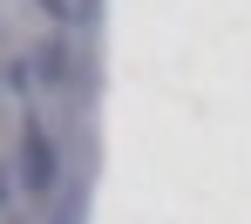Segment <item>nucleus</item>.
Segmentation results:
<instances>
[{
	"label": "nucleus",
	"instance_id": "obj_3",
	"mask_svg": "<svg viewBox=\"0 0 251 224\" xmlns=\"http://www.w3.org/2000/svg\"><path fill=\"white\" fill-rule=\"evenodd\" d=\"M0 204H7V170H0Z\"/></svg>",
	"mask_w": 251,
	"mask_h": 224
},
{
	"label": "nucleus",
	"instance_id": "obj_1",
	"mask_svg": "<svg viewBox=\"0 0 251 224\" xmlns=\"http://www.w3.org/2000/svg\"><path fill=\"white\" fill-rule=\"evenodd\" d=\"M21 183H27L34 197H48V190L61 183V149H54V136H48L41 123L21 129Z\"/></svg>",
	"mask_w": 251,
	"mask_h": 224
},
{
	"label": "nucleus",
	"instance_id": "obj_2",
	"mask_svg": "<svg viewBox=\"0 0 251 224\" xmlns=\"http://www.w3.org/2000/svg\"><path fill=\"white\" fill-rule=\"evenodd\" d=\"M61 61H68V54H61V48H41V75H48V82H61V75H68V68H61Z\"/></svg>",
	"mask_w": 251,
	"mask_h": 224
}]
</instances>
